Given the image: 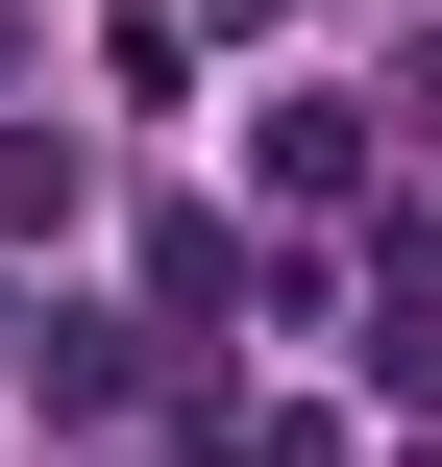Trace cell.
<instances>
[{
  "label": "cell",
  "mask_w": 442,
  "mask_h": 467,
  "mask_svg": "<svg viewBox=\"0 0 442 467\" xmlns=\"http://www.w3.org/2000/svg\"><path fill=\"white\" fill-rule=\"evenodd\" d=\"M246 148H271V197H344V172H369V123H344V99H271Z\"/></svg>",
  "instance_id": "1"
},
{
  "label": "cell",
  "mask_w": 442,
  "mask_h": 467,
  "mask_svg": "<svg viewBox=\"0 0 442 467\" xmlns=\"http://www.w3.org/2000/svg\"><path fill=\"white\" fill-rule=\"evenodd\" d=\"M148 394V320H49V419H123Z\"/></svg>",
  "instance_id": "2"
},
{
  "label": "cell",
  "mask_w": 442,
  "mask_h": 467,
  "mask_svg": "<svg viewBox=\"0 0 442 467\" xmlns=\"http://www.w3.org/2000/svg\"><path fill=\"white\" fill-rule=\"evenodd\" d=\"M0 246H74V148L49 123H0Z\"/></svg>",
  "instance_id": "3"
},
{
  "label": "cell",
  "mask_w": 442,
  "mask_h": 467,
  "mask_svg": "<svg viewBox=\"0 0 442 467\" xmlns=\"http://www.w3.org/2000/svg\"><path fill=\"white\" fill-rule=\"evenodd\" d=\"M369 369H394V394L442 419V296H394V345H369Z\"/></svg>",
  "instance_id": "4"
},
{
  "label": "cell",
  "mask_w": 442,
  "mask_h": 467,
  "mask_svg": "<svg viewBox=\"0 0 442 467\" xmlns=\"http://www.w3.org/2000/svg\"><path fill=\"white\" fill-rule=\"evenodd\" d=\"M0 369H25V296H0Z\"/></svg>",
  "instance_id": "5"
}]
</instances>
